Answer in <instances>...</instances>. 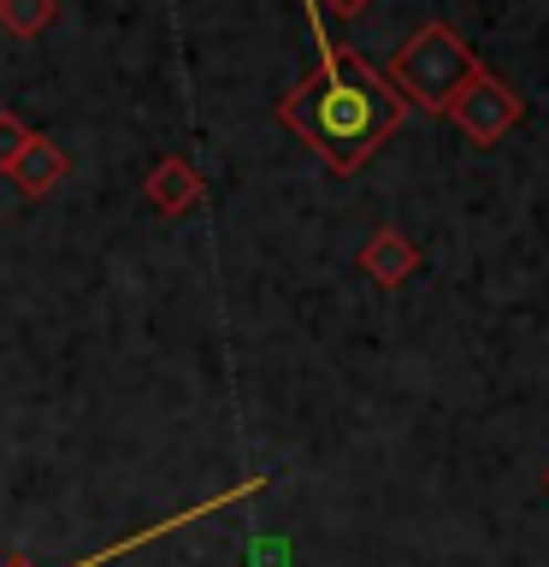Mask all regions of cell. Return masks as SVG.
Masks as SVG:
<instances>
[{
	"label": "cell",
	"instance_id": "cell-1",
	"mask_svg": "<svg viewBox=\"0 0 549 567\" xmlns=\"http://www.w3.org/2000/svg\"><path fill=\"white\" fill-rule=\"evenodd\" d=\"M301 18H308L319 65L278 101V124H283V131H296L336 177H354L390 136L402 131L407 101L384 83L379 65H366L361 53H349L343 42H331L319 0H301Z\"/></svg>",
	"mask_w": 549,
	"mask_h": 567
},
{
	"label": "cell",
	"instance_id": "cell-2",
	"mask_svg": "<svg viewBox=\"0 0 549 567\" xmlns=\"http://www.w3.org/2000/svg\"><path fill=\"white\" fill-rule=\"evenodd\" d=\"M478 71V53L460 42L449 24H419L407 42L396 48V60H390L384 83L396 89L407 106H425V113H443V106L455 101V89L467 83Z\"/></svg>",
	"mask_w": 549,
	"mask_h": 567
},
{
	"label": "cell",
	"instance_id": "cell-3",
	"mask_svg": "<svg viewBox=\"0 0 549 567\" xmlns=\"http://www.w3.org/2000/svg\"><path fill=\"white\" fill-rule=\"evenodd\" d=\"M443 118H449L455 131L473 142V148H490V142H503L514 124L526 118V106H520V95H514L503 78H496V71L478 65L473 78L455 89V101L443 106Z\"/></svg>",
	"mask_w": 549,
	"mask_h": 567
},
{
	"label": "cell",
	"instance_id": "cell-4",
	"mask_svg": "<svg viewBox=\"0 0 549 567\" xmlns=\"http://www.w3.org/2000/svg\"><path fill=\"white\" fill-rule=\"evenodd\" d=\"M260 491H266V473H248L242 485H230V491H219V496H207V503H195V508H177V514H166V520L142 526V532H131V538L106 544V549H95V556H83V561H71V567H113L118 556H131V549L154 544V538H166V532L189 526V520H213L219 508H230V503H248V496H260ZM7 567H30V561H7Z\"/></svg>",
	"mask_w": 549,
	"mask_h": 567
},
{
	"label": "cell",
	"instance_id": "cell-5",
	"mask_svg": "<svg viewBox=\"0 0 549 567\" xmlns=\"http://www.w3.org/2000/svg\"><path fill=\"white\" fill-rule=\"evenodd\" d=\"M361 272L379 284V290H396V284H407L419 272V248L402 237V230H390V225H379L372 237L361 243Z\"/></svg>",
	"mask_w": 549,
	"mask_h": 567
},
{
	"label": "cell",
	"instance_id": "cell-6",
	"mask_svg": "<svg viewBox=\"0 0 549 567\" xmlns=\"http://www.w3.org/2000/svg\"><path fill=\"white\" fill-rule=\"evenodd\" d=\"M65 172H71V159H65V148H60L48 131H35V136L24 142V154L7 166V177H12L24 195H53V189L65 184Z\"/></svg>",
	"mask_w": 549,
	"mask_h": 567
},
{
	"label": "cell",
	"instance_id": "cell-7",
	"mask_svg": "<svg viewBox=\"0 0 549 567\" xmlns=\"http://www.w3.org/2000/svg\"><path fill=\"white\" fill-rule=\"evenodd\" d=\"M142 189H148V207H154V213H166V219H172V213H189V207L207 195L201 172H195L184 154H166V159H159Z\"/></svg>",
	"mask_w": 549,
	"mask_h": 567
},
{
	"label": "cell",
	"instance_id": "cell-8",
	"mask_svg": "<svg viewBox=\"0 0 549 567\" xmlns=\"http://www.w3.org/2000/svg\"><path fill=\"white\" fill-rule=\"evenodd\" d=\"M53 18H60V0H0V24H7L12 35H42Z\"/></svg>",
	"mask_w": 549,
	"mask_h": 567
},
{
	"label": "cell",
	"instance_id": "cell-9",
	"mask_svg": "<svg viewBox=\"0 0 549 567\" xmlns=\"http://www.w3.org/2000/svg\"><path fill=\"white\" fill-rule=\"evenodd\" d=\"M35 131H30V124L24 118H18V113H7V106H0V172H7L12 166V159L18 154H24V142H30Z\"/></svg>",
	"mask_w": 549,
	"mask_h": 567
},
{
	"label": "cell",
	"instance_id": "cell-10",
	"mask_svg": "<svg viewBox=\"0 0 549 567\" xmlns=\"http://www.w3.org/2000/svg\"><path fill=\"white\" fill-rule=\"evenodd\" d=\"M248 567H290V544L283 538H255L248 544Z\"/></svg>",
	"mask_w": 549,
	"mask_h": 567
},
{
	"label": "cell",
	"instance_id": "cell-11",
	"mask_svg": "<svg viewBox=\"0 0 549 567\" xmlns=\"http://www.w3.org/2000/svg\"><path fill=\"white\" fill-rule=\"evenodd\" d=\"M336 12V18H354V12H361V7H372V0H319V12Z\"/></svg>",
	"mask_w": 549,
	"mask_h": 567
},
{
	"label": "cell",
	"instance_id": "cell-12",
	"mask_svg": "<svg viewBox=\"0 0 549 567\" xmlns=\"http://www.w3.org/2000/svg\"><path fill=\"white\" fill-rule=\"evenodd\" d=\"M543 478H549V473H543Z\"/></svg>",
	"mask_w": 549,
	"mask_h": 567
}]
</instances>
